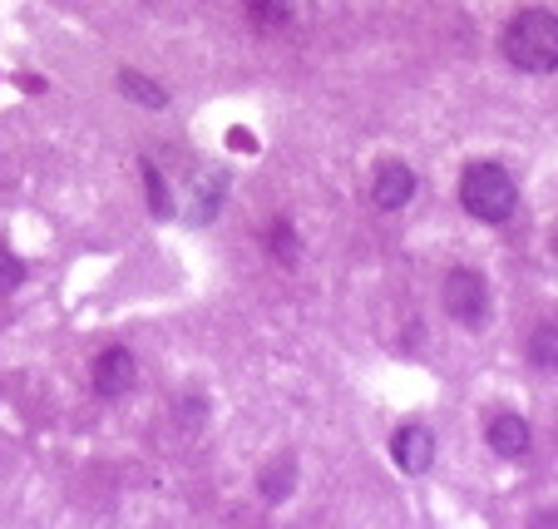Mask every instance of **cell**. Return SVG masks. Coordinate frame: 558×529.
I'll list each match as a JSON object with an SVG mask.
<instances>
[{
    "mask_svg": "<svg viewBox=\"0 0 558 529\" xmlns=\"http://www.w3.org/2000/svg\"><path fill=\"white\" fill-rule=\"evenodd\" d=\"M505 60L514 64V70L524 74H548L558 64V21L554 11H538V5H529V11H519L514 21L505 25Z\"/></svg>",
    "mask_w": 558,
    "mask_h": 529,
    "instance_id": "obj_1",
    "label": "cell"
},
{
    "mask_svg": "<svg viewBox=\"0 0 558 529\" xmlns=\"http://www.w3.org/2000/svg\"><path fill=\"white\" fill-rule=\"evenodd\" d=\"M460 203H464V213H470V218H480V223H505L509 213L519 208V189H514V179H509L499 164L480 159V164H470V169H464Z\"/></svg>",
    "mask_w": 558,
    "mask_h": 529,
    "instance_id": "obj_2",
    "label": "cell"
},
{
    "mask_svg": "<svg viewBox=\"0 0 558 529\" xmlns=\"http://www.w3.org/2000/svg\"><path fill=\"white\" fill-rule=\"evenodd\" d=\"M445 308H450V317L460 327L480 332L489 322V282L480 273H470V267H454L450 282H445Z\"/></svg>",
    "mask_w": 558,
    "mask_h": 529,
    "instance_id": "obj_3",
    "label": "cell"
},
{
    "mask_svg": "<svg viewBox=\"0 0 558 529\" xmlns=\"http://www.w3.org/2000/svg\"><path fill=\"white\" fill-rule=\"evenodd\" d=\"M95 392L105 396V401H119V396H129L134 392V382H138V361H134V351L129 347H105L95 357Z\"/></svg>",
    "mask_w": 558,
    "mask_h": 529,
    "instance_id": "obj_4",
    "label": "cell"
},
{
    "mask_svg": "<svg viewBox=\"0 0 558 529\" xmlns=\"http://www.w3.org/2000/svg\"><path fill=\"white\" fill-rule=\"evenodd\" d=\"M390 456L405 476H425L435 466V435L425 425H401V431L390 435Z\"/></svg>",
    "mask_w": 558,
    "mask_h": 529,
    "instance_id": "obj_5",
    "label": "cell"
},
{
    "mask_svg": "<svg viewBox=\"0 0 558 529\" xmlns=\"http://www.w3.org/2000/svg\"><path fill=\"white\" fill-rule=\"evenodd\" d=\"M371 199H376V208H386V213L405 208V203L415 199V173H411V164H380L376 179H371Z\"/></svg>",
    "mask_w": 558,
    "mask_h": 529,
    "instance_id": "obj_6",
    "label": "cell"
},
{
    "mask_svg": "<svg viewBox=\"0 0 558 529\" xmlns=\"http://www.w3.org/2000/svg\"><path fill=\"white\" fill-rule=\"evenodd\" d=\"M529 445H534V431H529L524 416H495L489 421V450L505 460H519L529 456Z\"/></svg>",
    "mask_w": 558,
    "mask_h": 529,
    "instance_id": "obj_7",
    "label": "cell"
},
{
    "mask_svg": "<svg viewBox=\"0 0 558 529\" xmlns=\"http://www.w3.org/2000/svg\"><path fill=\"white\" fill-rule=\"evenodd\" d=\"M292 485H296V466H292V460H277V466H267L263 480H257L263 500H272V505H282V500L292 495Z\"/></svg>",
    "mask_w": 558,
    "mask_h": 529,
    "instance_id": "obj_8",
    "label": "cell"
},
{
    "mask_svg": "<svg viewBox=\"0 0 558 529\" xmlns=\"http://www.w3.org/2000/svg\"><path fill=\"white\" fill-rule=\"evenodd\" d=\"M247 15H253V25H263V31H282V25H292V0H243Z\"/></svg>",
    "mask_w": 558,
    "mask_h": 529,
    "instance_id": "obj_9",
    "label": "cell"
},
{
    "mask_svg": "<svg viewBox=\"0 0 558 529\" xmlns=\"http://www.w3.org/2000/svg\"><path fill=\"white\" fill-rule=\"evenodd\" d=\"M267 248H272L277 263H296V253H302V238H296V228L287 218H277L272 233H267Z\"/></svg>",
    "mask_w": 558,
    "mask_h": 529,
    "instance_id": "obj_10",
    "label": "cell"
},
{
    "mask_svg": "<svg viewBox=\"0 0 558 529\" xmlns=\"http://www.w3.org/2000/svg\"><path fill=\"white\" fill-rule=\"evenodd\" d=\"M193 199H198V203L189 208V218H193V223H208L213 213H218V203H222V179H213V173H208V179H198Z\"/></svg>",
    "mask_w": 558,
    "mask_h": 529,
    "instance_id": "obj_11",
    "label": "cell"
},
{
    "mask_svg": "<svg viewBox=\"0 0 558 529\" xmlns=\"http://www.w3.org/2000/svg\"><path fill=\"white\" fill-rule=\"evenodd\" d=\"M119 89H124L129 99H138V105H148V109H163V105H169V95H163L158 85H148L144 74H119Z\"/></svg>",
    "mask_w": 558,
    "mask_h": 529,
    "instance_id": "obj_12",
    "label": "cell"
},
{
    "mask_svg": "<svg viewBox=\"0 0 558 529\" xmlns=\"http://www.w3.org/2000/svg\"><path fill=\"white\" fill-rule=\"evenodd\" d=\"M144 183H148V208H154V218H169L173 203H169V189H163V179H158L154 164H144Z\"/></svg>",
    "mask_w": 558,
    "mask_h": 529,
    "instance_id": "obj_13",
    "label": "cell"
},
{
    "mask_svg": "<svg viewBox=\"0 0 558 529\" xmlns=\"http://www.w3.org/2000/svg\"><path fill=\"white\" fill-rule=\"evenodd\" d=\"M554 347H558V332L544 327L534 337V357H529V361H534V366H544V371H554Z\"/></svg>",
    "mask_w": 558,
    "mask_h": 529,
    "instance_id": "obj_14",
    "label": "cell"
},
{
    "mask_svg": "<svg viewBox=\"0 0 558 529\" xmlns=\"http://www.w3.org/2000/svg\"><path fill=\"white\" fill-rule=\"evenodd\" d=\"M21 277H25V263H15L5 248H0V292H11V287H21Z\"/></svg>",
    "mask_w": 558,
    "mask_h": 529,
    "instance_id": "obj_15",
    "label": "cell"
}]
</instances>
